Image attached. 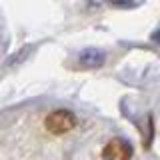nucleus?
Wrapping results in <instances>:
<instances>
[{
  "instance_id": "f257e3e1",
  "label": "nucleus",
  "mask_w": 160,
  "mask_h": 160,
  "mask_svg": "<svg viewBox=\"0 0 160 160\" xmlns=\"http://www.w3.org/2000/svg\"><path fill=\"white\" fill-rule=\"evenodd\" d=\"M46 128L54 134H66L76 126V116L70 110H56V112L48 114L44 120Z\"/></svg>"
},
{
  "instance_id": "7ed1b4c3",
  "label": "nucleus",
  "mask_w": 160,
  "mask_h": 160,
  "mask_svg": "<svg viewBox=\"0 0 160 160\" xmlns=\"http://www.w3.org/2000/svg\"><path fill=\"white\" fill-rule=\"evenodd\" d=\"M78 62H80V66H84V68H98V66L104 64V54L98 52V50H94V48H88L78 56Z\"/></svg>"
},
{
  "instance_id": "f03ea898",
  "label": "nucleus",
  "mask_w": 160,
  "mask_h": 160,
  "mask_svg": "<svg viewBox=\"0 0 160 160\" xmlns=\"http://www.w3.org/2000/svg\"><path fill=\"white\" fill-rule=\"evenodd\" d=\"M132 156V146L124 138H112L102 150L104 160H130Z\"/></svg>"
}]
</instances>
